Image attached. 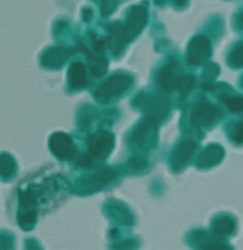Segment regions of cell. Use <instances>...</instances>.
I'll list each match as a JSON object with an SVG mask.
<instances>
[{
    "label": "cell",
    "instance_id": "1",
    "mask_svg": "<svg viewBox=\"0 0 243 250\" xmlns=\"http://www.w3.org/2000/svg\"><path fill=\"white\" fill-rule=\"evenodd\" d=\"M132 83V78L125 75H116L110 77L109 80L105 81L100 87L95 90V98L99 102L105 103L111 98L117 97L121 93H124L130 84Z\"/></svg>",
    "mask_w": 243,
    "mask_h": 250
},
{
    "label": "cell",
    "instance_id": "2",
    "mask_svg": "<svg viewBox=\"0 0 243 250\" xmlns=\"http://www.w3.org/2000/svg\"><path fill=\"white\" fill-rule=\"evenodd\" d=\"M87 146L93 158L104 159L109 155L114 146V136L109 132L99 131L88 137Z\"/></svg>",
    "mask_w": 243,
    "mask_h": 250
},
{
    "label": "cell",
    "instance_id": "3",
    "mask_svg": "<svg viewBox=\"0 0 243 250\" xmlns=\"http://www.w3.org/2000/svg\"><path fill=\"white\" fill-rule=\"evenodd\" d=\"M212 55V44L204 36H197L191 41L187 51L188 62L191 65H200Z\"/></svg>",
    "mask_w": 243,
    "mask_h": 250
},
{
    "label": "cell",
    "instance_id": "4",
    "mask_svg": "<svg viewBox=\"0 0 243 250\" xmlns=\"http://www.w3.org/2000/svg\"><path fill=\"white\" fill-rule=\"evenodd\" d=\"M147 22V11L144 7L136 6L131 10L126 24L122 29V38L124 42H129L133 39L139 32L143 29L144 24Z\"/></svg>",
    "mask_w": 243,
    "mask_h": 250
},
{
    "label": "cell",
    "instance_id": "5",
    "mask_svg": "<svg viewBox=\"0 0 243 250\" xmlns=\"http://www.w3.org/2000/svg\"><path fill=\"white\" fill-rule=\"evenodd\" d=\"M49 146L56 158L61 160L72 159L76 154V148L67 134L55 133L49 139Z\"/></svg>",
    "mask_w": 243,
    "mask_h": 250
},
{
    "label": "cell",
    "instance_id": "6",
    "mask_svg": "<svg viewBox=\"0 0 243 250\" xmlns=\"http://www.w3.org/2000/svg\"><path fill=\"white\" fill-rule=\"evenodd\" d=\"M220 115H221V111L217 106L208 104L205 102H202L193 110L191 121H192V124L195 126H204V125L212 124Z\"/></svg>",
    "mask_w": 243,
    "mask_h": 250
},
{
    "label": "cell",
    "instance_id": "7",
    "mask_svg": "<svg viewBox=\"0 0 243 250\" xmlns=\"http://www.w3.org/2000/svg\"><path fill=\"white\" fill-rule=\"evenodd\" d=\"M67 78H68V84L72 88L77 89V88L85 87L86 81V67L83 63L81 62H73L71 63L70 68H68L67 72Z\"/></svg>",
    "mask_w": 243,
    "mask_h": 250
},
{
    "label": "cell",
    "instance_id": "8",
    "mask_svg": "<svg viewBox=\"0 0 243 250\" xmlns=\"http://www.w3.org/2000/svg\"><path fill=\"white\" fill-rule=\"evenodd\" d=\"M78 48L81 49L82 51H85V54L87 55L88 59V62H89V67L90 71H92L93 75L95 77H100V76L104 75L107 72V68H108V61L104 56H97V55H92L89 51L87 50L85 45H82L81 43H78Z\"/></svg>",
    "mask_w": 243,
    "mask_h": 250
},
{
    "label": "cell",
    "instance_id": "9",
    "mask_svg": "<svg viewBox=\"0 0 243 250\" xmlns=\"http://www.w3.org/2000/svg\"><path fill=\"white\" fill-rule=\"evenodd\" d=\"M71 53H72V50H70V49H50V50L43 56L42 62H43L44 65L49 66V67H59L61 63L65 62V60L68 58V55H70Z\"/></svg>",
    "mask_w": 243,
    "mask_h": 250
},
{
    "label": "cell",
    "instance_id": "10",
    "mask_svg": "<svg viewBox=\"0 0 243 250\" xmlns=\"http://www.w3.org/2000/svg\"><path fill=\"white\" fill-rule=\"evenodd\" d=\"M175 67L171 65L166 66L161 70L160 75H159V84H160V88L165 92H171L174 88L177 85L178 78H176L175 75Z\"/></svg>",
    "mask_w": 243,
    "mask_h": 250
},
{
    "label": "cell",
    "instance_id": "11",
    "mask_svg": "<svg viewBox=\"0 0 243 250\" xmlns=\"http://www.w3.org/2000/svg\"><path fill=\"white\" fill-rule=\"evenodd\" d=\"M195 148L196 144L192 141H186L183 143H181L175 150V153H174V165H183L191 158Z\"/></svg>",
    "mask_w": 243,
    "mask_h": 250
},
{
    "label": "cell",
    "instance_id": "12",
    "mask_svg": "<svg viewBox=\"0 0 243 250\" xmlns=\"http://www.w3.org/2000/svg\"><path fill=\"white\" fill-rule=\"evenodd\" d=\"M222 154H224V150H222V148H220V146H208V148L205 149L204 153H203L202 163L207 164L205 166L214 165V164H217L218 161L221 160Z\"/></svg>",
    "mask_w": 243,
    "mask_h": 250
},
{
    "label": "cell",
    "instance_id": "13",
    "mask_svg": "<svg viewBox=\"0 0 243 250\" xmlns=\"http://www.w3.org/2000/svg\"><path fill=\"white\" fill-rule=\"evenodd\" d=\"M16 171V164L15 160L7 154L0 155V176L2 178H10Z\"/></svg>",
    "mask_w": 243,
    "mask_h": 250
},
{
    "label": "cell",
    "instance_id": "14",
    "mask_svg": "<svg viewBox=\"0 0 243 250\" xmlns=\"http://www.w3.org/2000/svg\"><path fill=\"white\" fill-rule=\"evenodd\" d=\"M235 221L229 216L220 217L217 222H215L214 229L217 233L219 234H230L235 231Z\"/></svg>",
    "mask_w": 243,
    "mask_h": 250
},
{
    "label": "cell",
    "instance_id": "15",
    "mask_svg": "<svg viewBox=\"0 0 243 250\" xmlns=\"http://www.w3.org/2000/svg\"><path fill=\"white\" fill-rule=\"evenodd\" d=\"M229 63L232 67H242L243 66V43L239 44L229 56Z\"/></svg>",
    "mask_w": 243,
    "mask_h": 250
},
{
    "label": "cell",
    "instance_id": "16",
    "mask_svg": "<svg viewBox=\"0 0 243 250\" xmlns=\"http://www.w3.org/2000/svg\"><path fill=\"white\" fill-rule=\"evenodd\" d=\"M196 80L192 76H183V77L178 78L177 81V88L180 90V93L182 94V97H185L193 87H195Z\"/></svg>",
    "mask_w": 243,
    "mask_h": 250
},
{
    "label": "cell",
    "instance_id": "17",
    "mask_svg": "<svg viewBox=\"0 0 243 250\" xmlns=\"http://www.w3.org/2000/svg\"><path fill=\"white\" fill-rule=\"evenodd\" d=\"M222 102L232 112H243V97H226Z\"/></svg>",
    "mask_w": 243,
    "mask_h": 250
},
{
    "label": "cell",
    "instance_id": "18",
    "mask_svg": "<svg viewBox=\"0 0 243 250\" xmlns=\"http://www.w3.org/2000/svg\"><path fill=\"white\" fill-rule=\"evenodd\" d=\"M231 139L237 144L243 143V121L239 122L234 126L231 131Z\"/></svg>",
    "mask_w": 243,
    "mask_h": 250
},
{
    "label": "cell",
    "instance_id": "19",
    "mask_svg": "<svg viewBox=\"0 0 243 250\" xmlns=\"http://www.w3.org/2000/svg\"><path fill=\"white\" fill-rule=\"evenodd\" d=\"M77 164L83 167H90L93 164V156L90 154H86V155L80 156V159L77 160Z\"/></svg>",
    "mask_w": 243,
    "mask_h": 250
},
{
    "label": "cell",
    "instance_id": "20",
    "mask_svg": "<svg viewBox=\"0 0 243 250\" xmlns=\"http://www.w3.org/2000/svg\"><path fill=\"white\" fill-rule=\"evenodd\" d=\"M241 23H242V26H243V15H242V17H241Z\"/></svg>",
    "mask_w": 243,
    "mask_h": 250
}]
</instances>
